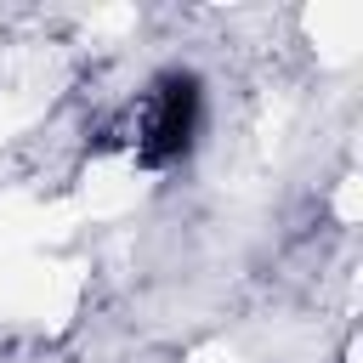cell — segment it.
<instances>
[{
    "mask_svg": "<svg viewBox=\"0 0 363 363\" xmlns=\"http://www.w3.org/2000/svg\"><path fill=\"white\" fill-rule=\"evenodd\" d=\"M199 108H204V96H199V79L193 74H159L102 130V142L108 147H125L136 164H176L193 147V136H199Z\"/></svg>",
    "mask_w": 363,
    "mask_h": 363,
    "instance_id": "6da1fadb",
    "label": "cell"
}]
</instances>
